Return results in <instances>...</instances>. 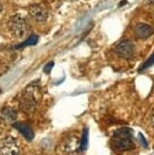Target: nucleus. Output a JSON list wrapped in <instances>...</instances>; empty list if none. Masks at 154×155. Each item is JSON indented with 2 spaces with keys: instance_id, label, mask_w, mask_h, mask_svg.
Here are the masks:
<instances>
[{
  "instance_id": "obj_8",
  "label": "nucleus",
  "mask_w": 154,
  "mask_h": 155,
  "mask_svg": "<svg viewBox=\"0 0 154 155\" xmlns=\"http://www.w3.org/2000/svg\"><path fill=\"white\" fill-rule=\"evenodd\" d=\"M16 112L10 107H5L0 110V120L4 123H13L16 120Z\"/></svg>"
},
{
  "instance_id": "obj_5",
  "label": "nucleus",
  "mask_w": 154,
  "mask_h": 155,
  "mask_svg": "<svg viewBox=\"0 0 154 155\" xmlns=\"http://www.w3.org/2000/svg\"><path fill=\"white\" fill-rule=\"evenodd\" d=\"M0 155H20V149L16 140L12 137H6L0 141Z\"/></svg>"
},
{
  "instance_id": "obj_9",
  "label": "nucleus",
  "mask_w": 154,
  "mask_h": 155,
  "mask_svg": "<svg viewBox=\"0 0 154 155\" xmlns=\"http://www.w3.org/2000/svg\"><path fill=\"white\" fill-rule=\"evenodd\" d=\"M13 127L15 128L28 141H31V140L34 139V132L31 131V129L28 127V126L22 124V123H17V124L13 125Z\"/></svg>"
},
{
  "instance_id": "obj_2",
  "label": "nucleus",
  "mask_w": 154,
  "mask_h": 155,
  "mask_svg": "<svg viewBox=\"0 0 154 155\" xmlns=\"http://www.w3.org/2000/svg\"><path fill=\"white\" fill-rule=\"evenodd\" d=\"M37 92L38 88L34 85L28 86L24 91L19 101V107L22 112L25 114H31L34 112L38 104Z\"/></svg>"
},
{
  "instance_id": "obj_12",
  "label": "nucleus",
  "mask_w": 154,
  "mask_h": 155,
  "mask_svg": "<svg viewBox=\"0 0 154 155\" xmlns=\"http://www.w3.org/2000/svg\"><path fill=\"white\" fill-rule=\"evenodd\" d=\"M152 65H154V54L150 58H148L147 61H145L143 65H141L140 71H141V70H145L146 68H148V67H150V66H152Z\"/></svg>"
},
{
  "instance_id": "obj_1",
  "label": "nucleus",
  "mask_w": 154,
  "mask_h": 155,
  "mask_svg": "<svg viewBox=\"0 0 154 155\" xmlns=\"http://www.w3.org/2000/svg\"><path fill=\"white\" fill-rule=\"evenodd\" d=\"M111 146L117 151H128L135 148L133 130L126 127L115 131L111 138Z\"/></svg>"
},
{
  "instance_id": "obj_15",
  "label": "nucleus",
  "mask_w": 154,
  "mask_h": 155,
  "mask_svg": "<svg viewBox=\"0 0 154 155\" xmlns=\"http://www.w3.org/2000/svg\"><path fill=\"white\" fill-rule=\"evenodd\" d=\"M151 124H152L153 128H154V109L151 112Z\"/></svg>"
},
{
  "instance_id": "obj_4",
  "label": "nucleus",
  "mask_w": 154,
  "mask_h": 155,
  "mask_svg": "<svg viewBox=\"0 0 154 155\" xmlns=\"http://www.w3.org/2000/svg\"><path fill=\"white\" fill-rule=\"evenodd\" d=\"M28 14L37 22L44 23L47 21L49 16H50V9L47 5L43 3L31 4L28 6Z\"/></svg>"
},
{
  "instance_id": "obj_11",
  "label": "nucleus",
  "mask_w": 154,
  "mask_h": 155,
  "mask_svg": "<svg viewBox=\"0 0 154 155\" xmlns=\"http://www.w3.org/2000/svg\"><path fill=\"white\" fill-rule=\"evenodd\" d=\"M87 145H88V129H85V130L83 131V135L80 141L79 149L81 151H84L87 148Z\"/></svg>"
},
{
  "instance_id": "obj_16",
  "label": "nucleus",
  "mask_w": 154,
  "mask_h": 155,
  "mask_svg": "<svg viewBox=\"0 0 154 155\" xmlns=\"http://www.w3.org/2000/svg\"><path fill=\"white\" fill-rule=\"evenodd\" d=\"M145 2H147V3H154V0H145Z\"/></svg>"
},
{
  "instance_id": "obj_3",
  "label": "nucleus",
  "mask_w": 154,
  "mask_h": 155,
  "mask_svg": "<svg viewBox=\"0 0 154 155\" xmlns=\"http://www.w3.org/2000/svg\"><path fill=\"white\" fill-rule=\"evenodd\" d=\"M7 27L14 37L20 38V39L25 38L30 31V25H28L27 19L19 14H15L10 17L8 20Z\"/></svg>"
},
{
  "instance_id": "obj_14",
  "label": "nucleus",
  "mask_w": 154,
  "mask_h": 155,
  "mask_svg": "<svg viewBox=\"0 0 154 155\" xmlns=\"http://www.w3.org/2000/svg\"><path fill=\"white\" fill-rule=\"evenodd\" d=\"M139 138H140V140L142 141L141 143H143V146H144L145 148H146L147 146H148V144L146 143V141H145V139H144V137H143V135H142V134H139Z\"/></svg>"
},
{
  "instance_id": "obj_13",
  "label": "nucleus",
  "mask_w": 154,
  "mask_h": 155,
  "mask_svg": "<svg viewBox=\"0 0 154 155\" xmlns=\"http://www.w3.org/2000/svg\"><path fill=\"white\" fill-rule=\"evenodd\" d=\"M53 67H54V62L52 61V62H49L47 65L44 67V71H45L46 73H50L51 69H53Z\"/></svg>"
},
{
  "instance_id": "obj_6",
  "label": "nucleus",
  "mask_w": 154,
  "mask_h": 155,
  "mask_svg": "<svg viewBox=\"0 0 154 155\" xmlns=\"http://www.w3.org/2000/svg\"><path fill=\"white\" fill-rule=\"evenodd\" d=\"M115 52L124 59H131L134 56V45L130 40H123L116 46Z\"/></svg>"
},
{
  "instance_id": "obj_17",
  "label": "nucleus",
  "mask_w": 154,
  "mask_h": 155,
  "mask_svg": "<svg viewBox=\"0 0 154 155\" xmlns=\"http://www.w3.org/2000/svg\"><path fill=\"white\" fill-rule=\"evenodd\" d=\"M2 10V7H1V5H0V11H1Z\"/></svg>"
},
{
  "instance_id": "obj_7",
  "label": "nucleus",
  "mask_w": 154,
  "mask_h": 155,
  "mask_svg": "<svg viewBox=\"0 0 154 155\" xmlns=\"http://www.w3.org/2000/svg\"><path fill=\"white\" fill-rule=\"evenodd\" d=\"M153 33H154V30L152 28V27H150V25H147V23L140 22V23H137V25H135L134 34L138 39L146 40Z\"/></svg>"
},
{
  "instance_id": "obj_10",
  "label": "nucleus",
  "mask_w": 154,
  "mask_h": 155,
  "mask_svg": "<svg viewBox=\"0 0 154 155\" xmlns=\"http://www.w3.org/2000/svg\"><path fill=\"white\" fill-rule=\"evenodd\" d=\"M38 41H39V37L36 36V35H31L27 41H25L24 43L20 44L19 46H17L16 48H25V47L28 46H34L38 43Z\"/></svg>"
}]
</instances>
